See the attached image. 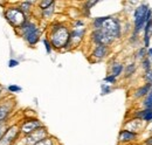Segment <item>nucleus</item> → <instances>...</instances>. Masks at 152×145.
<instances>
[{
    "label": "nucleus",
    "mask_w": 152,
    "mask_h": 145,
    "mask_svg": "<svg viewBox=\"0 0 152 145\" xmlns=\"http://www.w3.org/2000/svg\"><path fill=\"white\" fill-rule=\"evenodd\" d=\"M70 39V34L68 32V29L62 26V25H54L53 27V33L50 36V41L53 43L54 47L56 48H61L68 45Z\"/></svg>",
    "instance_id": "obj_1"
},
{
    "label": "nucleus",
    "mask_w": 152,
    "mask_h": 145,
    "mask_svg": "<svg viewBox=\"0 0 152 145\" xmlns=\"http://www.w3.org/2000/svg\"><path fill=\"white\" fill-rule=\"evenodd\" d=\"M20 29H21V35H22V37H23L31 46L35 45L39 41L40 32H39L38 27H37L33 22L26 21V22L20 27Z\"/></svg>",
    "instance_id": "obj_2"
},
{
    "label": "nucleus",
    "mask_w": 152,
    "mask_h": 145,
    "mask_svg": "<svg viewBox=\"0 0 152 145\" xmlns=\"http://www.w3.org/2000/svg\"><path fill=\"white\" fill-rule=\"evenodd\" d=\"M5 17L7 21L14 26L20 28L27 20H26V14L20 10V7H10L5 11Z\"/></svg>",
    "instance_id": "obj_3"
},
{
    "label": "nucleus",
    "mask_w": 152,
    "mask_h": 145,
    "mask_svg": "<svg viewBox=\"0 0 152 145\" xmlns=\"http://www.w3.org/2000/svg\"><path fill=\"white\" fill-rule=\"evenodd\" d=\"M150 17H151V10L143 5L140 7H138L134 12V25H136V32H139L144 23L148 22L150 20Z\"/></svg>",
    "instance_id": "obj_4"
},
{
    "label": "nucleus",
    "mask_w": 152,
    "mask_h": 145,
    "mask_svg": "<svg viewBox=\"0 0 152 145\" xmlns=\"http://www.w3.org/2000/svg\"><path fill=\"white\" fill-rule=\"evenodd\" d=\"M101 29H102L103 32H105L111 39L119 37V34H121V27H119L118 21L113 18H110V17L103 22Z\"/></svg>",
    "instance_id": "obj_5"
},
{
    "label": "nucleus",
    "mask_w": 152,
    "mask_h": 145,
    "mask_svg": "<svg viewBox=\"0 0 152 145\" xmlns=\"http://www.w3.org/2000/svg\"><path fill=\"white\" fill-rule=\"evenodd\" d=\"M19 133V130L17 127H11L8 130H6V132L1 136L0 139V145H11L14 143V141L17 139Z\"/></svg>",
    "instance_id": "obj_6"
},
{
    "label": "nucleus",
    "mask_w": 152,
    "mask_h": 145,
    "mask_svg": "<svg viewBox=\"0 0 152 145\" xmlns=\"http://www.w3.org/2000/svg\"><path fill=\"white\" fill-rule=\"evenodd\" d=\"M93 40L95 41L98 46H105L113 42L114 39H111L105 32H103L102 29H97L93 33Z\"/></svg>",
    "instance_id": "obj_7"
},
{
    "label": "nucleus",
    "mask_w": 152,
    "mask_h": 145,
    "mask_svg": "<svg viewBox=\"0 0 152 145\" xmlns=\"http://www.w3.org/2000/svg\"><path fill=\"white\" fill-rule=\"evenodd\" d=\"M40 127H41V123L38 119H31V121H26L25 123H22V125L20 127V131L25 135H29V133L34 132Z\"/></svg>",
    "instance_id": "obj_8"
},
{
    "label": "nucleus",
    "mask_w": 152,
    "mask_h": 145,
    "mask_svg": "<svg viewBox=\"0 0 152 145\" xmlns=\"http://www.w3.org/2000/svg\"><path fill=\"white\" fill-rule=\"evenodd\" d=\"M46 135H47V132H46L45 129H37L34 132H32V133L28 135V137H27V143H28V144H33V145L37 144L38 142H40V141H42V139L46 138Z\"/></svg>",
    "instance_id": "obj_9"
},
{
    "label": "nucleus",
    "mask_w": 152,
    "mask_h": 145,
    "mask_svg": "<svg viewBox=\"0 0 152 145\" xmlns=\"http://www.w3.org/2000/svg\"><path fill=\"white\" fill-rule=\"evenodd\" d=\"M13 107V103H2L0 104V122L7 118V116L11 114V110Z\"/></svg>",
    "instance_id": "obj_10"
},
{
    "label": "nucleus",
    "mask_w": 152,
    "mask_h": 145,
    "mask_svg": "<svg viewBox=\"0 0 152 145\" xmlns=\"http://www.w3.org/2000/svg\"><path fill=\"white\" fill-rule=\"evenodd\" d=\"M134 138H136V133H133V132L129 131V130H124V131H122L119 133V141H123V142L132 141Z\"/></svg>",
    "instance_id": "obj_11"
},
{
    "label": "nucleus",
    "mask_w": 152,
    "mask_h": 145,
    "mask_svg": "<svg viewBox=\"0 0 152 145\" xmlns=\"http://www.w3.org/2000/svg\"><path fill=\"white\" fill-rule=\"evenodd\" d=\"M107 52H108L107 46H97L95 48V51H94V53H93V55H94L95 57L102 59V57H104V56L107 55Z\"/></svg>",
    "instance_id": "obj_12"
},
{
    "label": "nucleus",
    "mask_w": 152,
    "mask_h": 145,
    "mask_svg": "<svg viewBox=\"0 0 152 145\" xmlns=\"http://www.w3.org/2000/svg\"><path fill=\"white\" fill-rule=\"evenodd\" d=\"M151 84L149 83V84H146V86H144V87H142L140 89H138V90L136 91V94H134V96L136 97H142V96H145L148 92H150L151 90Z\"/></svg>",
    "instance_id": "obj_13"
},
{
    "label": "nucleus",
    "mask_w": 152,
    "mask_h": 145,
    "mask_svg": "<svg viewBox=\"0 0 152 145\" xmlns=\"http://www.w3.org/2000/svg\"><path fill=\"white\" fill-rule=\"evenodd\" d=\"M139 117H142L144 121H151L152 119V110H144L138 114Z\"/></svg>",
    "instance_id": "obj_14"
},
{
    "label": "nucleus",
    "mask_w": 152,
    "mask_h": 145,
    "mask_svg": "<svg viewBox=\"0 0 152 145\" xmlns=\"http://www.w3.org/2000/svg\"><path fill=\"white\" fill-rule=\"evenodd\" d=\"M108 18H109V17H103V18H96L95 20H94V27L96 28V31L102 28L103 22H104Z\"/></svg>",
    "instance_id": "obj_15"
},
{
    "label": "nucleus",
    "mask_w": 152,
    "mask_h": 145,
    "mask_svg": "<svg viewBox=\"0 0 152 145\" xmlns=\"http://www.w3.org/2000/svg\"><path fill=\"white\" fill-rule=\"evenodd\" d=\"M122 70H123V66L121 63H115L114 66H113V75H114L115 77L118 76L122 72Z\"/></svg>",
    "instance_id": "obj_16"
},
{
    "label": "nucleus",
    "mask_w": 152,
    "mask_h": 145,
    "mask_svg": "<svg viewBox=\"0 0 152 145\" xmlns=\"http://www.w3.org/2000/svg\"><path fill=\"white\" fill-rule=\"evenodd\" d=\"M32 4H33L32 1H23V2L21 4L20 10L26 14V12H28V11H29V7H31V5H32Z\"/></svg>",
    "instance_id": "obj_17"
},
{
    "label": "nucleus",
    "mask_w": 152,
    "mask_h": 145,
    "mask_svg": "<svg viewBox=\"0 0 152 145\" xmlns=\"http://www.w3.org/2000/svg\"><path fill=\"white\" fill-rule=\"evenodd\" d=\"M144 105L146 107V108L151 109L152 108V89L150 90V94H149V97L146 98V101L144 102Z\"/></svg>",
    "instance_id": "obj_18"
},
{
    "label": "nucleus",
    "mask_w": 152,
    "mask_h": 145,
    "mask_svg": "<svg viewBox=\"0 0 152 145\" xmlns=\"http://www.w3.org/2000/svg\"><path fill=\"white\" fill-rule=\"evenodd\" d=\"M53 4H54V1H52V0H48V1H41V2H40V6H41L42 10H46V8L50 7Z\"/></svg>",
    "instance_id": "obj_19"
},
{
    "label": "nucleus",
    "mask_w": 152,
    "mask_h": 145,
    "mask_svg": "<svg viewBox=\"0 0 152 145\" xmlns=\"http://www.w3.org/2000/svg\"><path fill=\"white\" fill-rule=\"evenodd\" d=\"M134 70H136V66H134V64H130V66L126 68V70H125V76H130V75H132Z\"/></svg>",
    "instance_id": "obj_20"
},
{
    "label": "nucleus",
    "mask_w": 152,
    "mask_h": 145,
    "mask_svg": "<svg viewBox=\"0 0 152 145\" xmlns=\"http://www.w3.org/2000/svg\"><path fill=\"white\" fill-rule=\"evenodd\" d=\"M34 145H53V141L49 139V138H45V139L40 141V142H38L37 144H34Z\"/></svg>",
    "instance_id": "obj_21"
},
{
    "label": "nucleus",
    "mask_w": 152,
    "mask_h": 145,
    "mask_svg": "<svg viewBox=\"0 0 152 145\" xmlns=\"http://www.w3.org/2000/svg\"><path fill=\"white\" fill-rule=\"evenodd\" d=\"M8 90L11 91V92H19V91H21V88H20L19 86H10Z\"/></svg>",
    "instance_id": "obj_22"
},
{
    "label": "nucleus",
    "mask_w": 152,
    "mask_h": 145,
    "mask_svg": "<svg viewBox=\"0 0 152 145\" xmlns=\"http://www.w3.org/2000/svg\"><path fill=\"white\" fill-rule=\"evenodd\" d=\"M52 12H53V7L50 6V7L46 8V10H43V15H45V17H49V15L52 14Z\"/></svg>",
    "instance_id": "obj_23"
},
{
    "label": "nucleus",
    "mask_w": 152,
    "mask_h": 145,
    "mask_svg": "<svg viewBox=\"0 0 152 145\" xmlns=\"http://www.w3.org/2000/svg\"><path fill=\"white\" fill-rule=\"evenodd\" d=\"M104 81H105V82H109V83H115L116 77H115L114 75H110V76H107V77L104 78Z\"/></svg>",
    "instance_id": "obj_24"
},
{
    "label": "nucleus",
    "mask_w": 152,
    "mask_h": 145,
    "mask_svg": "<svg viewBox=\"0 0 152 145\" xmlns=\"http://www.w3.org/2000/svg\"><path fill=\"white\" fill-rule=\"evenodd\" d=\"M19 64V62L17 61V60H10V68H13V67H17Z\"/></svg>",
    "instance_id": "obj_25"
},
{
    "label": "nucleus",
    "mask_w": 152,
    "mask_h": 145,
    "mask_svg": "<svg viewBox=\"0 0 152 145\" xmlns=\"http://www.w3.org/2000/svg\"><path fill=\"white\" fill-rule=\"evenodd\" d=\"M102 92H103V94L110 92V87H108V86H105V84H102Z\"/></svg>",
    "instance_id": "obj_26"
},
{
    "label": "nucleus",
    "mask_w": 152,
    "mask_h": 145,
    "mask_svg": "<svg viewBox=\"0 0 152 145\" xmlns=\"http://www.w3.org/2000/svg\"><path fill=\"white\" fill-rule=\"evenodd\" d=\"M150 64H151V63H150L149 59H146V60L143 62V67H144L145 69H150Z\"/></svg>",
    "instance_id": "obj_27"
},
{
    "label": "nucleus",
    "mask_w": 152,
    "mask_h": 145,
    "mask_svg": "<svg viewBox=\"0 0 152 145\" xmlns=\"http://www.w3.org/2000/svg\"><path fill=\"white\" fill-rule=\"evenodd\" d=\"M43 43L46 46V49H47V53H50V43L47 41V40H43Z\"/></svg>",
    "instance_id": "obj_28"
},
{
    "label": "nucleus",
    "mask_w": 152,
    "mask_h": 145,
    "mask_svg": "<svg viewBox=\"0 0 152 145\" xmlns=\"http://www.w3.org/2000/svg\"><path fill=\"white\" fill-rule=\"evenodd\" d=\"M146 78L149 80L150 84L152 86V72H146Z\"/></svg>",
    "instance_id": "obj_29"
},
{
    "label": "nucleus",
    "mask_w": 152,
    "mask_h": 145,
    "mask_svg": "<svg viewBox=\"0 0 152 145\" xmlns=\"http://www.w3.org/2000/svg\"><path fill=\"white\" fill-rule=\"evenodd\" d=\"M144 53H145V51H144V49H140V51L138 52V57H143V56H144Z\"/></svg>",
    "instance_id": "obj_30"
},
{
    "label": "nucleus",
    "mask_w": 152,
    "mask_h": 145,
    "mask_svg": "<svg viewBox=\"0 0 152 145\" xmlns=\"http://www.w3.org/2000/svg\"><path fill=\"white\" fill-rule=\"evenodd\" d=\"M146 145H152V138H150V139L146 142Z\"/></svg>",
    "instance_id": "obj_31"
},
{
    "label": "nucleus",
    "mask_w": 152,
    "mask_h": 145,
    "mask_svg": "<svg viewBox=\"0 0 152 145\" xmlns=\"http://www.w3.org/2000/svg\"><path fill=\"white\" fill-rule=\"evenodd\" d=\"M1 135H2V131H1V127H0V139H1Z\"/></svg>",
    "instance_id": "obj_32"
},
{
    "label": "nucleus",
    "mask_w": 152,
    "mask_h": 145,
    "mask_svg": "<svg viewBox=\"0 0 152 145\" xmlns=\"http://www.w3.org/2000/svg\"><path fill=\"white\" fill-rule=\"evenodd\" d=\"M149 53H150V54L152 55V49H149Z\"/></svg>",
    "instance_id": "obj_33"
},
{
    "label": "nucleus",
    "mask_w": 152,
    "mask_h": 145,
    "mask_svg": "<svg viewBox=\"0 0 152 145\" xmlns=\"http://www.w3.org/2000/svg\"><path fill=\"white\" fill-rule=\"evenodd\" d=\"M0 94H1V90H0Z\"/></svg>",
    "instance_id": "obj_34"
}]
</instances>
